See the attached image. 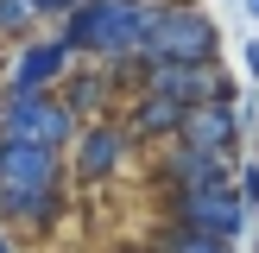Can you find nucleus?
I'll return each mask as SVG.
<instances>
[{
    "mask_svg": "<svg viewBox=\"0 0 259 253\" xmlns=\"http://www.w3.org/2000/svg\"><path fill=\"white\" fill-rule=\"evenodd\" d=\"M253 253H259V234H253Z\"/></svg>",
    "mask_w": 259,
    "mask_h": 253,
    "instance_id": "obj_20",
    "label": "nucleus"
},
{
    "mask_svg": "<svg viewBox=\"0 0 259 253\" xmlns=\"http://www.w3.org/2000/svg\"><path fill=\"white\" fill-rule=\"evenodd\" d=\"M120 120H126V133H133V139H184L190 108H184V101H171V95H158V89H139V95L120 108Z\"/></svg>",
    "mask_w": 259,
    "mask_h": 253,
    "instance_id": "obj_11",
    "label": "nucleus"
},
{
    "mask_svg": "<svg viewBox=\"0 0 259 253\" xmlns=\"http://www.w3.org/2000/svg\"><path fill=\"white\" fill-rule=\"evenodd\" d=\"M146 63H222V32L196 0H164L152 45H146Z\"/></svg>",
    "mask_w": 259,
    "mask_h": 253,
    "instance_id": "obj_4",
    "label": "nucleus"
},
{
    "mask_svg": "<svg viewBox=\"0 0 259 253\" xmlns=\"http://www.w3.org/2000/svg\"><path fill=\"white\" fill-rule=\"evenodd\" d=\"M158 253H234V240L228 234H209V228H196V222H164L158 228Z\"/></svg>",
    "mask_w": 259,
    "mask_h": 253,
    "instance_id": "obj_13",
    "label": "nucleus"
},
{
    "mask_svg": "<svg viewBox=\"0 0 259 253\" xmlns=\"http://www.w3.org/2000/svg\"><path fill=\"white\" fill-rule=\"evenodd\" d=\"M234 184H240V196L259 209V158H247V164H240V171H234Z\"/></svg>",
    "mask_w": 259,
    "mask_h": 253,
    "instance_id": "obj_15",
    "label": "nucleus"
},
{
    "mask_svg": "<svg viewBox=\"0 0 259 253\" xmlns=\"http://www.w3.org/2000/svg\"><path fill=\"white\" fill-rule=\"evenodd\" d=\"M126 146H133V133H126V120H82V133H76L70 146V171L82 177V184H108V177L126 171Z\"/></svg>",
    "mask_w": 259,
    "mask_h": 253,
    "instance_id": "obj_7",
    "label": "nucleus"
},
{
    "mask_svg": "<svg viewBox=\"0 0 259 253\" xmlns=\"http://www.w3.org/2000/svg\"><path fill=\"white\" fill-rule=\"evenodd\" d=\"M247 76H259V45H247Z\"/></svg>",
    "mask_w": 259,
    "mask_h": 253,
    "instance_id": "obj_17",
    "label": "nucleus"
},
{
    "mask_svg": "<svg viewBox=\"0 0 259 253\" xmlns=\"http://www.w3.org/2000/svg\"><path fill=\"white\" fill-rule=\"evenodd\" d=\"M171 215H177V222L209 228V234H228V240H240L259 222V209L240 196L234 177H228V184H209V190H184V196H171Z\"/></svg>",
    "mask_w": 259,
    "mask_h": 253,
    "instance_id": "obj_5",
    "label": "nucleus"
},
{
    "mask_svg": "<svg viewBox=\"0 0 259 253\" xmlns=\"http://www.w3.org/2000/svg\"><path fill=\"white\" fill-rule=\"evenodd\" d=\"M38 19H45L38 0H0V38H32Z\"/></svg>",
    "mask_w": 259,
    "mask_h": 253,
    "instance_id": "obj_14",
    "label": "nucleus"
},
{
    "mask_svg": "<svg viewBox=\"0 0 259 253\" xmlns=\"http://www.w3.org/2000/svg\"><path fill=\"white\" fill-rule=\"evenodd\" d=\"M247 126H253V114L240 108V95H215V101H202V108H190L184 139L202 146V152H228V158H234V146H240Z\"/></svg>",
    "mask_w": 259,
    "mask_h": 253,
    "instance_id": "obj_10",
    "label": "nucleus"
},
{
    "mask_svg": "<svg viewBox=\"0 0 259 253\" xmlns=\"http://www.w3.org/2000/svg\"><path fill=\"white\" fill-rule=\"evenodd\" d=\"M158 13H164V0H82V7L63 13V38L82 57L133 63V57H146Z\"/></svg>",
    "mask_w": 259,
    "mask_h": 253,
    "instance_id": "obj_2",
    "label": "nucleus"
},
{
    "mask_svg": "<svg viewBox=\"0 0 259 253\" xmlns=\"http://www.w3.org/2000/svg\"><path fill=\"white\" fill-rule=\"evenodd\" d=\"M82 133V114L63 101V89H38V95H13L0 101V139H32V146H57L70 152Z\"/></svg>",
    "mask_w": 259,
    "mask_h": 253,
    "instance_id": "obj_3",
    "label": "nucleus"
},
{
    "mask_svg": "<svg viewBox=\"0 0 259 253\" xmlns=\"http://www.w3.org/2000/svg\"><path fill=\"white\" fill-rule=\"evenodd\" d=\"M120 82H126V76L114 70V63H108V70H70V76H63V101H70L82 120H108L114 101H120Z\"/></svg>",
    "mask_w": 259,
    "mask_h": 253,
    "instance_id": "obj_12",
    "label": "nucleus"
},
{
    "mask_svg": "<svg viewBox=\"0 0 259 253\" xmlns=\"http://www.w3.org/2000/svg\"><path fill=\"white\" fill-rule=\"evenodd\" d=\"M139 89H158V95L184 101V108H202V101H215V95H234V76H228L222 63H146Z\"/></svg>",
    "mask_w": 259,
    "mask_h": 253,
    "instance_id": "obj_8",
    "label": "nucleus"
},
{
    "mask_svg": "<svg viewBox=\"0 0 259 253\" xmlns=\"http://www.w3.org/2000/svg\"><path fill=\"white\" fill-rule=\"evenodd\" d=\"M70 7H82V0H38V13H45V19H63Z\"/></svg>",
    "mask_w": 259,
    "mask_h": 253,
    "instance_id": "obj_16",
    "label": "nucleus"
},
{
    "mask_svg": "<svg viewBox=\"0 0 259 253\" xmlns=\"http://www.w3.org/2000/svg\"><path fill=\"white\" fill-rule=\"evenodd\" d=\"M63 76H70V38H19V51H13L7 63V89L13 95H38V89H63Z\"/></svg>",
    "mask_w": 259,
    "mask_h": 253,
    "instance_id": "obj_6",
    "label": "nucleus"
},
{
    "mask_svg": "<svg viewBox=\"0 0 259 253\" xmlns=\"http://www.w3.org/2000/svg\"><path fill=\"white\" fill-rule=\"evenodd\" d=\"M228 177H234V158H228V152H202V146H190V139H171L164 158H158V184L171 190V196L228 184Z\"/></svg>",
    "mask_w": 259,
    "mask_h": 253,
    "instance_id": "obj_9",
    "label": "nucleus"
},
{
    "mask_svg": "<svg viewBox=\"0 0 259 253\" xmlns=\"http://www.w3.org/2000/svg\"><path fill=\"white\" fill-rule=\"evenodd\" d=\"M240 13H247V19H259V0H240Z\"/></svg>",
    "mask_w": 259,
    "mask_h": 253,
    "instance_id": "obj_19",
    "label": "nucleus"
},
{
    "mask_svg": "<svg viewBox=\"0 0 259 253\" xmlns=\"http://www.w3.org/2000/svg\"><path fill=\"white\" fill-rule=\"evenodd\" d=\"M0 253H19V247H13V234H7V222H0Z\"/></svg>",
    "mask_w": 259,
    "mask_h": 253,
    "instance_id": "obj_18",
    "label": "nucleus"
},
{
    "mask_svg": "<svg viewBox=\"0 0 259 253\" xmlns=\"http://www.w3.org/2000/svg\"><path fill=\"white\" fill-rule=\"evenodd\" d=\"M0 209L13 228L51 234L63 215V152L32 139H0Z\"/></svg>",
    "mask_w": 259,
    "mask_h": 253,
    "instance_id": "obj_1",
    "label": "nucleus"
}]
</instances>
